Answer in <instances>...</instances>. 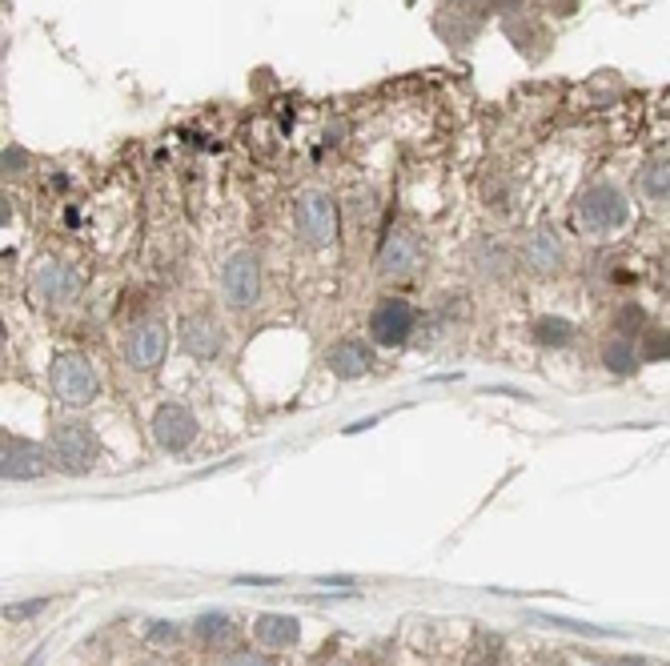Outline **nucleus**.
I'll return each instance as SVG.
<instances>
[{
    "label": "nucleus",
    "mask_w": 670,
    "mask_h": 666,
    "mask_svg": "<svg viewBox=\"0 0 670 666\" xmlns=\"http://www.w3.org/2000/svg\"><path fill=\"white\" fill-rule=\"evenodd\" d=\"M643 362H670V329L643 334Z\"/></svg>",
    "instance_id": "nucleus-22"
},
{
    "label": "nucleus",
    "mask_w": 670,
    "mask_h": 666,
    "mask_svg": "<svg viewBox=\"0 0 670 666\" xmlns=\"http://www.w3.org/2000/svg\"><path fill=\"white\" fill-rule=\"evenodd\" d=\"M294 225H297V237L309 249H330L341 229L338 201H333L330 189H302L294 201Z\"/></svg>",
    "instance_id": "nucleus-3"
},
{
    "label": "nucleus",
    "mask_w": 670,
    "mask_h": 666,
    "mask_svg": "<svg viewBox=\"0 0 670 666\" xmlns=\"http://www.w3.org/2000/svg\"><path fill=\"white\" fill-rule=\"evenodd\" d=\"M222 302L234 314H249L261 302V258L253 249H237L222 261Z\"/></svg>",
    "instance_id": "nucleus-5"
},
{
    "label": "nucleus",
    "mask_w": 670,
    "mask_h": 666,
    "mask_svg": "<svg viewBox=\"0 0 670 666\" xmlns=\"http://www.w3.org/2000/svg\"><path fill=\"white\" fill-rule=\"evenodd\" d=\"M474 269L482 273L486 281H510L518 269V253L510 246H502L498 237H482L478 246H474Z\"/></svg>",
    "instance_id": "nucleus-15"
},
{
    "label": "nucleus",
    "mask_w": 670,
    "mask_h": 666,
    "mask_svg": "<svg viewBox=\"0 0 670 666\" xmlns=\"http://www.w3.org/2000/svg\"><path fill=\"white\" fill-rule=\"evenodd\" d=\"M602 365L618 377H631V374H638V365H643V350L635 346V338H618V334H614V338L602 346Z\"/></svg>",
    "instance_id": "nucleus-19"
},
{
    "label": "nucleus",
    "mask_w": 670,
    "mask_h": 666,
    "mask_svg": "<svg viewBox=\"0 0 670 666\" xmlns=\"http://www.w3.org/2000/svg\"><path fill=\"white\" fill-rule=\"evenodd\" d=\"M538 622H550V627H563V631H587V634H599V639L611 634L602 631V627H590V622H575V619H538Z\"/></svg>",
    "instance_id": "nucleus-26"
},
{
    "label": "nucleus",
    "mask_w": 670,
    "mask_h": 666,
    "mask_svg": "<svg viewBox=\"0 0 670 666\" xmlns=\"http://www.w3.org/2000/svg\"><path fill=\"white\" fill-rule=\"evenodd\" d=\"M518 258H522V266H526L530 273L550 278V273H558V269L566 266V246L554 229H538V234H530L526 241H522V253H518Z\"/></svg>",
    "instance_id": "nucleus-14"
},
{
    "label": "nucleus",
    "mask_w": 670,
    "mask_h": 666,
    "mask_svg": "<svg viewBox=\"0 0 670 666\" xmlns=\"http://www.w3.org/2000/svg\"><path fill=\"white\" fill-rule=\"evenodd\" d=\"M154 442L169 454H181L189 445L197 442V418H193V409L181 406V402H166V406H157L154 414Z\"/></svg>",
    "instance_id": "nucleus-11"
},
{
    "label": "nucleus",
    "mask_w": 670,
    "mask_h": 666,
    "mask_svg": "<svg viewBox=\"0 0 670 666\" xmlns=\"http://www.w3.org/2000/svg\"><path fill=\"white\" fill-rule=\"evenodd\" d=\"M77 293H81V273H77L69 261H57V258L36 261L33 278H29V297H33L36 305L57 309V305L77 302Z\"/></svg>",
    "instance_id": "nucleus-7"
},
{
    "label": "nucleus",
    "mask_w": 670,
    "mask_h": 666,
    "mask_svg": "<svg viewBox=\"0 0 670 666\" xmlns=\"http://www.w3.org/2000/svg\"><path fill=\"white\" fill-rule=\"evenodd\" d=\"M422 266V241L410 229H394L377 246V278H413Z\"/></svg>",
    "instance_id": "nucleus-10"
},
{
    "label": "nucleus",
    "mask_w": 670,
    "mask_h": 666,
    "mask_svg": "<svg viewBox=\"0 0 670 666\" xmlns=\"http://www.w3.org/2000/svg\"><path fill=\"white\" fill-rule=\"evenodd\" d=\"M225 666H273V658L258 655V651H237V655H229Z\"/></svg>",
    "instance_id": "nucleus-27"
},
{
    "label": "nucleus",
    "mask_w": 670,
    "mask_h": 666,
    "mask_svg": "<svg viewBox=\"0 0 670 666\" xmlns=\"http://www.w3.org/2000/svg\"><path fill=\"white\" fill-rule=\"evenodd\" d=\"M121 353H125V365H129L133 374H154L169 353V326L161 317L137 321V326L125 334V341H121Z\"/></svg>",
    "instance_id": "nucleus-6"
},
{
    "label": "nucleus",
    "mask_w": 670,
    "mask_h": 666,
    "mask_svg": "<svg viewBox=\"0 0 670 666\" xmlns=\"http://www.w3.org/2000/svg\"><path fill=\"white\" fill-rule=\"evenodd\" d=\"M177 639H181V631H177L173 622H154V627H149V643L169 646V643H177Z\"/></svg>",
    "instance_id": "nucleus-25"
},
{
    "label": "nucleus",
    "mask_w": 670,
    "mask_h": 666,
    "mask_svg": "<svg viewBox=\"0 0 670 666\" xmlns=\"http://www.w3.org/2000/svg\"><path fill=\"white\" fill-rule=\"evenodd\" d=\"M631 197L626 189L611 177H594L582 193H578V205H575V217H578V229L587 237H611L618 229L631 225Z\"/></svg>",
    "instance_id": "nucleus-1"
},
{
    "label": "nucleus",
    "mask_w": 670,
    "mask_h": 666,
    "mask_svg": "<svg viewBox=\"0 0 670 666\" xmlns=\"http://www.w3.org/2000/svg\"><path fill=\"white\" fill-rule=\"evenodd\" d=\"M4 173L9 177L29 173V153H24L21 145H9V149H4Z\"/></svg>",
    "instance_id": "nucleus-24"
},
{
    "label": "nucleus",
    "mask_w": 670,
    "mask_h": 666,
    "mask_svg": "<svg viewBox=\"0 0 670 666\" xmlns=\"http://www.w3.org/2000/svg\"><path fill=\"white\" fill-rule=\"evenodd\" d=\"M177 334H181L185 353L197 358V362H213L225 350V329L213 314H185L181 326H177Z\"/></svg>",
    "instance_id": "nucleus-12"
},
{
    "label": "nucleus",
    "mask_w": 670,
    "mask_h": 666,
    "mask_svg": "<svg viewBox=\"0 0 670 666\" xmlns=\"http://www.w3.org/2000/svg\"><path fill=\"white\" fill-rule=\"evenodd\" d=\"M647 309L638 302H623L614 309V334L618 338H638V334H647Z\"/></svg>",
    "instance_id": "nucleus-21"
},
{
    "label": "nucleus",
    "mask_w": 670,
    "mask_h": 666,
    "mask_svg": "<svg viewBox=\"0 0 670 666\" xmlns=\"http://www.w3.org/2000/svg\"><path fill=\"white\" fill-rule=\"evenodd\" d=\"M611 666H650L647 658H635V655H626V658H614Z\"/></svg>",
    "instance_id": "nucleus-30"
},
{
    "label": "nucleus",
    "mask_w": 670,
    "mask_h": 666,
    "mask_svg": "<svg viewBox=\"0 0 670 666\" xmlns=\"http://www.w3.org/2000/svg\"><path fill=\"white\" fill-rule=\"evenodd\" d=\"M193 634H197V643H205V646H222L237 634V622H234V614H225V610H205V614L193 619Z\"/></svg>",
    "instance_id": "nucleus-20"
},
{
    "label": "nucleus",
    "mask_w": 670,
    "mask_h": 666,
    "mask_svg": "<svg viewBox=\"0 0 670 666\" xmlns=\"http://www.w3.org/2000/svg\"><path fill=\"white\" fill-rule=\"evenodd\" d=\"M48 466H53L48 462V450H41L33 438H21V433L4 430V438H0V474H4V482H33Z\"/></svg>",
    "instance_id": "nucleus-9"
},
{
    "label": "nucleus",
    "mask_w": 670,
    "mask_h": 666,
    "mask_svg": "<svg viewBox=\"0 0 670 666\" xmlns=\"http://www.w3.org/2000/svg\"><path fill=\"white\" fill-rule=\"evenodd\" d=\"M495 12H502V16H514V12H522V0H486Z\"/></svg>",
    "instance_id": "nucleus-28"
},
{
    "label": "nucleus",
    "mask_w": 670,
    "mask_h": 666,
    "mask_svg": "<svg viewBox=\"0 0 670 666\" xmlns=\"http://www.w3.org/2000/svg\"><path fill=\"white\" fill-rule=\"evenodd\" d=\"M48 382H53V398L69 409L89 406V402L96 398V390H101V377H96L93 362L77 350H65L53 358V374H48Z\"/></svg>",
    "instance_id": "nucleus-4"
},
{
    "label": "nucleus",
    "mask_w": 670,
    "mask_h": 666,
    "mask_svg": "<svg viewBox=\"0 0 670 666\" xmlns=\"http://www.w3.org/2000/svg\"><path fill=\"white\" fill-rule=\"evenodd\" d=\"M48 462L60 470V474H72V478H84L93 474L96 462H101V438L89 421L81 418H65L53 426L48 433Z\"/></svg>",
    "instance_id": "nucleus-2"
},
{
    "label": "nucleus",
    "mask_w": 670,
    "mask_h": 666,
    "mask_svg": "<svg viewBox=\"0 0 670 666\" xmlns=\"http://www.w3.org/2000/svg\"><path fill=\"white\" fill-rule=\"evenodd\" d=\"M24 666H45V651H36V655L29 658V663H24Z\"/></svg>",
    "instance_id": "nucleus-31"
},
{
    "label": "nucleus",
    "mask_w": 670,
    "mask_h": 666,
    "mask_svg": "<svg viewBox=\"0 0 670 666\" xmlns=\"http://www.w3.org/2000/svg\"><path fill=\"white\" fill-rule=\"evenodd\" d=\"M48 607V598H29V602H9L4 607V622H24V619H36L41 610Z\"/></svg>",
    "instance_id": "nucleus-23"
},
{
    "label": "nucleus",
    "mask_w": 670,
    "mask_h": 666,
    "mask_svg": "<svg viewBox=\"0 0 670 666\" xmlns=\"http://www.w3.org/2000/svg\"><path fill=\"white\" fill-rule=\"evenodd\" d=\"M638 193L650 205H670V153L650 157L643 169H638Z\"/></svg>",
    "instance_id": "nucleus-17"
},
{
    "label": "nucleus",
    "mask_w": 670,
    "mask_h": 666,
    "mask_svg": "<svg viewBox=\"0 0 670 666\" xmlns=\"http://www.w3.org/2000/svg\"><path fill=\"white\" fill-rule=\"evenodd\" d=\"M370 341L374 346H406L418 326V314H413V305L406 297H382V302L370 309Z\"/></svg>",
    "instance_id": "nucleus-8"
},
{
    "label": "nucleus",
    "mask_w": 670,
    "mask_h": 666,
    "mask_svg": "<svg viewBox=\"0 0 670 666\" xmlns=\"http://www.w3.org/2000/svg\"><path fill=\"white\" fill-rule=\"evenodd\" d=\"M253 639H258L265 651H285V646L302 643V622L294 614H261L253 622Z\"/></svg>",
    "instance_id": "nucleus-16"
},
{
    "label": "nucleus",
    "mask_w": 670,
    "mask_h": 666,
    "mask_svg": "<svg viewBox=\"0 0 670 666\" xmlns=\"http://www.w3.org/2000/svg\"><path fill=\"white\" fill-rule=\"evenodd\" d=\"M530 338H534V346H542V350H566V346H575L578 338V326L570 321V317H538L534 326H530Z\"/></svg>",
    "instance_id": "nucleus-18"
},
{
    "label": "nucleus",
    "mask_w": 670,
    "mask_h": 666,
    "mask_svg": "<svg viewBox=\"0 0 670 666\" xmlns=\"http://www.w3.org/2000/svg\"><path fill=\"white\" fill-rule=\"evenodd\" d=\"M659 285H662V293L670 297V249L662 253V261H659Z\"/></svg>",
    "instance_id": "nucleus-29"
},
{
    "label": "nucleus",
    "mask_w": 670,
    "mask_h": 666,
    "mask_svg": "<svg viewBox=\"0 0 670 666\" xmlns=\"http://www.w3.org/2000/svg\"><path fill=\"white\" fill-rule=\"evenodd\" d=\"M326 365H330V374L341 377V382L365 377L370 370H374V346L362 338H341L326 350Z\"/></svg>",
    "instance_id": "nucleus-13"
}]
</instances>
